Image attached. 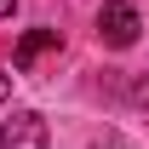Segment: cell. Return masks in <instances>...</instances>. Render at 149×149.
<instances>
[{
	"label": "cell",
	"instance_id": "7a4b0ae2",
	"mask_svg": "<svg viewBox=\"0 0 149 149\" xmlns=\"http://www.w3.org/2000/svg\"><path fill=\"white\" fill-rule=\"evenodd\" d=\"M0 149H46V120L35 109H17L0 126Z\"/></svg>",
	"mask_w": 149,
	"mask_h": 149
},
{
	"label": "cell",
	"instance_id": "3957f363",
	"mask_svg": "<svg viewBox=\"0 0 149 149\" xmlns=\"http://www.w3.org/2000/svg\"><path fill=\"white\" fill-rule=\"evenodd\" d=\"M63 40H57V29H29V35L17 40V52H12V69H35V57L57 52Z\"/></svg>",
	"mask_w": 149,
	"mask_h": 149
},
{
	"label": "cell",
	"instance_id": "277c9868",
	"mask_svg": "<svg viewBox=\"0 0 149 149\" xmlns=\"http://www.w3.org/2000/svg\"><path fill=\"white\" fill-rule=\"evenodd\" d=\"M138 103H143V109H149V80H143V86H138Z\"/></svg>",
	"mask_w": 149,
	"mask_h": 149
},
{
	"label": "cell",
	"instance_id": "6da1fadb",
	"mask_svg": "<svg viewBox=\"0 0 149 149\" xmlns=\"http://www.w3.org/2000/svg\"><path fill=\"white\" fill-rule=\"evenodd\" d=\"M138 29H143V23H138V12H132L126 0H109V6L97 12V40L115 46V52H126L132 40H138Z\"/></svg>",
	"mask_w": 149,
	"mask_h": 149
},
{
	"label": "cell",
	"instance_id": "5b68a950",
	"mask_svg": "<svg viewBox=\"0 0 149 149\" xmlns=\"http://www.w3.org/2000/svg\"><path fill=\"white\" fill-rule=\"evenodd\" d=\"M12 6H17V0H0V17H12Z\"/></svg>",
	"mask_w": 149,
	"mask_h": 149
}]
</instances>
